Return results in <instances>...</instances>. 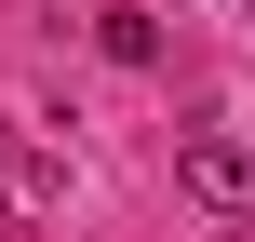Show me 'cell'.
I'll use <instances>...</instances> for the list:
<instances>
[{
  "label": "cell",
  "instance_id": "1",
  "mask_svg": "<svg viewBox=\"0 0 255 242\" xmlns=\"http://www.w3.org/2000/svg\"><path fill=\"white\" fill-rule=\"evenodd\" d=\"M175 189L215 229H255V148H229V135H175Z\"/></svg>",
  "mask_w": 255,
  "mask_h": 242
},
{
  "label": "cell",
  "instance_id": "2",
  "mask_svg": "<svg viewBox=\"0 0 255 242\" xmlns=\"http://www.w3.org/2000/svg\"><path fill=\"white\" fill-rule=\"evenodd\" d=\"M94 54H108V67H161V27H148L134 0H108V13H94Z\"/></svg>",
  "mask_w": 255,
  "mask_h": 242
}]
</instances>
